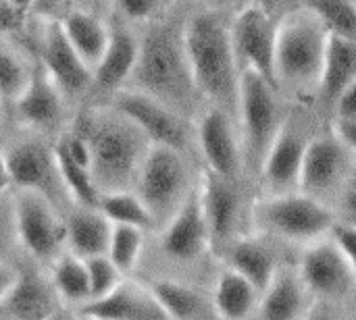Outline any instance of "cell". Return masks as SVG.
<instances>
[{
  "instance_id": "6da1fadb",
  "label": "cell",
  "mask_w": 356,
  "mask_h": 320,
  "mask_svg": "<svg viewBox=\"0 0 356 320\" xmlns=\"http://www.w3.org/2000/svg\"><path fill=\"white\" fill-rule=\"evenodd\" d=\"M77 131L90 144L92 175L100 192L127 190L150 150L144 142L150 140L121 112H117V117L108 112L83 115Z\"/></svg>"
},
{
  "instance_id": "7a4b0ae2",
  "label": "cell",
  "mask_w": 356,
  "mask_h": 320,
  "mask_svg": "<svg viewBox=\"0 0 356 320\" xmlns=\"http://www.w3.org/2000/svg\"><path fill=\"white\" fill-rule=\"evenodd\" d=\"M194 87L213 102L227 106L240 96L238 58L227 27L215 15H196L181 31Z\"/></svg>"
},
{
  "instance_id": "3957f363",
  "label": "cell",
  "mask_w": 356,
  "mask_h": 320,
  "mask_svg": "<svg viewBox=\"0 0 356 320\" xmlns=\"http://www.w3.org/2000/svg\"><path fill=\"white\" fill-rule=\"evenodd\" d=\"M330 35V27L313 8L290 12L277 25V81L319 87Z\"/></svg>"
},
{
  "instance_id": "277c9868",
  "label": "cell",
  "mask_w": 356,
  "mask_h": 320,
  "mask_svg": "<svg viewBox=\"0 0 356 320\" xmlns=\"http://www.w3.org/2000/svg\"><path fill=\"white\" fill-rule=\"evenodd\" d=\"M134 77L142 92L159 98L181 100L192 81L184 37L169 27H156L142 40L140 60Z\"/></svg>"
},
{
  "instance_id": "5b68a950",
  "label": "cell",
  "mask_w": 356,
  "mask_h": 320,
  "mask_svg": "<svg viewBox=\"0 0 356 320\" xmlns=\"http://www.w3.org/2000/svg\"><path fill=\"white\" fill-rule=\"evenodd\" d=\"M254 221L259 227L298 244L319 242L325 233H332L336 221L334 212L302 192L267 196L254 206Z\"/></svg>"
},
{
  "instance_id": "8992f818",
  "label": "cell",
  "mask_w": 356,
  "mask_h": 320,
  "mask_svg": "<svg viewBox=\"0 0 356 320\" xmlns=\"http://www.w3.org/2000/svg\"><path fill=\"white\" fill-rule=\"evenodd\" d=\"M275 85L254 71H244L240 75V117L244 131V148L248 162L261 171L265 158L284 127L280 123V108L275 100Z\"/></svg>"
},
{
  "instance_id": "52a82bcc",
  "label": "cell",
  "mask_w": 356,
  "mask_h": 320,
  "mask_svg": "<svg viewBox=\"0 0 356 320\" xmlns=\"http://www.w3.org/2000/svg\"><path fill=\"white\" fill-rule=\"evenodd\" d=\"M186 165L179 150L171 146L150 144V150L138 173V196L144 200L154 221L171 219L188 194L186 190Z\"/></svg>"
},
{
  "instance_id": "ba28073f",
  "label": "cell",
  "mask_w": 356,
  "mask_h": 320,
  "mask_svg": "<svg viewBox=\"0 0 356 320\" xmlns=\"http://www.w3.org/2000/svg\"><path fill=\"white\" fill-rule=\"evenodd\" d=\"M232 40L238 62L244 71H254L265 77L271 85L280 87L277 81V27L273 25L265 8H244L234 25Z\"/></svg>"
},
{
  "instance_id": "9c48e42d",
  "label": "cell",
  "mask_w": 356,
  "mask_h": 320,
  "mask_svg": "<svg viewBox=\"0 0 356 320\" xmlns=\"http://www.w3.org/2000/svg\"><path fill=\"white\" fill-rule=\"evenodd\" d=\"M15 227L21 246L35 258H54L67 239V227L60 225L48 196L15 190Z\"/></svg>"
},
{
  "instance_id": "30bf717a",
  "label": "cell",
  "mask_w": 356,
  "mask_h": 320,
  "mask_svg": "<svg viewBox=\"0 0 356 320\" xmlns=\"http://www.w3.org/2000/svg\"><path fill=\"white\" fill-rule=\"evenodd\" d=\"M115 108L129 119L152 144L171 146L181 150L186 142V129L179 117L159 98L138 90H119L115 94Z\"/></svg>"
},
{
  "instance_id": "8fae6325",
  "label": "cell",
  "mask_w": 356,
  "mask_h": 320,
  "mask_svg": "<svg viewBox=\"0 0 356 320\" xmlns=\"http://www.w3.org/2000/svg\"><path fill=\"white\" fill-rule=\"evenodd\" d=\"M348 152L353 150L338 133L309 140L298 179V192L323 202L325 196L338 190L348 167Z\"/></svg>"
},
{
  "instance_id": "7c38bea8",
  "label": "cell",
  "mask_w": 356,
  "mask_h": 320,
  "mask_svg": "<svg viewBox=\"0 0 356 320\" xmlns=\"http://www.w3.org/2000/svg\"><path fill=\"white\" fill-rule=\"evenodd\" d=\"M4 181L15 190H29L48 196L54 187V181H60L54 150H48L44 144L25 140L4 148Z\"/></svg>"
},
{
  "instance_id": "4fadbf2b",
  "label": "cell",
  "mask_w": 356,
  "mask_h": 320,
  "mask_svg": "<svg viewBox=\"0 0 356 320\" xmlns=\"http://www.w3.org/2000/svg\"><path fill=\"white\" fill-rule=\"evenodd\" d=\"M42 67L63 96H79L94 83V71L75 52L60 21H50L42 40Z\"/></svg>"
},
{
  "instance_id": "5bb4252c",
  "label": "cell",
  "mask_w": 356,
  "mask_h": 320,
  "mask_svg": "<svg viewBox=\"0 0 356 320\" xmlns=\"http://www.w3.org/2000/svg\"><path fill=\"white\" fill-rule=\"evenodd\" d=\"M83 320H171L150 287L123 281L100 300L81 304Z\"/></svg>"
},
{
  "instance_id": "9a60e30c",
  "label": "cell",
  "mask_w": 356,
  "mask_h": 320,
  "mask_svg": "<svg viewBox=\"0 0 356 320\" xmlns=\"http://www.w3.org/2000/svg\"><path fill=\"white\" fill-rule=\"evenodd\" d=\"M161 246L167 256L184 262L198 258L207 250V246H211V235L204 221L198 190L190 192L179 210L169 219Z\"/></svg>"
},
{
  "instance_id": "2e32d148",
  "label": "cell",
  "mask_w": 356,
  "mask_h": 320,
  "mask_svg": "<svg viewBox=\"0 0 356 320\" xmlns=\"http://www.w3.org/2000/svg\"><path fill=\"white\" fill-rule=\"evenodd\" d=\"M300 279L313 294L344 296L356 281V273L334 242H319L305 252Z\"/></svg>"
},
{
  "instance_id": "e0dca14e",
  "label": "cell",
  "mask_w": 356,
  "mask_h": 320,
  "mask_svg": "<svg viewBox=\"0 0 356 320\" xmlns=\"http://www.w3.org/2000/svg\"><path fill=\"white\" fill-rule=\"evenodd\" d=\"M307 146L309 142L292 125H284L280 129L261 169L269 196L294 194V190H298Z\"/></svg>"
},
{
  "instance_id": "ac0fdd59",
  "label": "cell",
  "mask_w": 356,
  "mask_h": 320,
  "mask_svg": "<svg viewBox=\"0 0 356 320\" xmlns=\"http://www.w3.org/2000/svg\"><path fill=\"white\" fill-rule=\"evenodd\" d=\"M198 142L209 171L234 179L240 169V144L223 108H211L198 125Z\"/></svg>"
},
{
  "instance_id": "d6986e66",
  "label": "cell",
  "mask_w": 356,
  "mask_h": 320,
  "mask_svg": "<svg viewBox=\"0 0 356 320\" xmlns=\"http://www.w3.org/2000/svg\"><path fill=\"white\" fill-rule=\"evenodd\" d=\"M200 204L209 227L211 244H221L234 229L238 217V192L232 179L207 171L200 185Z\"/></svg>"
},
{
  "instance_id": "ffe728a7",
  "label": "cell",
  "mask_w": 356,
  "mask_h": 320,
  "mask_svg": "<svg viewBox=\"0 0 356 320\" xmlns=\"http://www.w3.org/2000/svg\"><path fill=\"white\" fill-rule=\"evenodd\" d=\"M2 314L15 320H50L56 317L46 283L31 273H17L15 281L2 289Z\"/></svg>"
},
{
  "instance_id": "44dd1931",
  "label": "cell",
  "mask_w": 356,
  "mask_h": 320,
  "mask_svg": "<svg viewBox=\"0 0 356 320\" xmlns=\"http://www.w3.org/2000/svg\"><path fill=\"white\" fill-rule=\"evenodd\" d=\"M17 115L31 127H46L54 123L63 108V92L50 79L42 62L33 69L31 81L15 104Z\"/></svg>"
},
{
  "instance_id": "7402d4cb",
  "label": "cell",
  "mask_w": 356,
  "mask_h": 320,
  "mask_svg": "<svg viewBox=\"0 0 356 320\" xmlns=\"http://www.w3.org/2000/svg\"><path fill=\"white\" fill-rule=\"evenodd\" d=\"M142 42L127 29H113L111 42L100 65L94 71V83L102 90H117L127 77H134V71L140 60Z\"/></svg>"
},
{
  "instance_id": "603a6c76",
  "label": "cell",
  "mask_w": 356,
  "mask_h": 320,
  "mask_svg": "<svg viewBox=\"0 0 356 320\" xmlns=\"http://www.w3.org/2000/svg\"><path fill=\"white\" fill-rule=\"evenodd\" d=\"M113 223L98 208H81L67 223V244L71 254L88 260L108 254Z\"/></svg>"
},
{
  "instance_id": "cb8c5ba5",
  "label": "cell",
  "mask_w": 356,
  "mask_h": 320,
  "mask_svg": "<svg viewBox=\"0 0 356 320\" xmlns=\"http://www.w3.org/2000/svg\"><path fill=\"white\" fill-rule=\"evenodd\" d=\"M67 40L75 48V52L83 58V62L96 71L100 65L106 46L111 42V29L88 10H71L60 21Z\"/></svg>"
},
{
  "instance_id": "d4e9b609",
  "label": "cell",
  "mask_w": 356,
  "mask_h": 320,
  "mask_svg": "<svg viewBox=\"0 0 356 320\" xmlns=\"http://www.w3.org/2000/svg\"><path fill=\"white\" fill-rule=\"evenodd\" d=\"M353 81H356V44L332 33L319 81V94L327 104H338L340 96Z\"/></svg>"
},
{
  "instance_id": "484cf974",
  "label": "cell",
  "mask_w": 356,
  "mask_h": 320,
  "mask_svg": "<svg viewBox=\"0 0 356 320\" xmlns=\"http://www.w3.org/2000/svg\"><path fill=\"white\" fill-rule=\"evenodd\" d=\"M227 269L246 277L261 294L277 275L275 256L271 248L254 237H244L227 248Z\"/></svg>"
},
{
  "instance_id": "4316f807",
  "label": "cell",
  "mask_w": 356,
  "mask_h": 320,
  "mask_svg": "<svg viewBox=\"0 0 356 320\" xmlns=\"http://www.w3.org/2000/svg\"><path fill=\"white\" fill-rule=\"evenodd\" d=\"M307 285L290 273H277L263 292L261 320H302L307 308Z\"/></svg>"
},
{
  "instance_id": "83f0119b",
  "label": "cell",
  "mask_w": 356,
  "mask_h": 320,
  "mask_svg": "<svg viewBox=\"0 0 356 320\" xmlns=\"http://www.w3.org/2000/svg\"><path fill=\"white\" fill-rule=\"evenodd\" d=\"M259 294L261 292L246 277L227 269L215 283V312L225 320L246 319L254 310Z\"/></svg>"
},
{
  "instance_id": "f1b7e54d",
  "label": "cell",
  "mask_w": 356,
  "mask_h": 320,
  "mask_svg": "<svg viewBox=\"0 0 356 320\" xmlns=\"http://www.w3.org/2000/svg\"><path fill=\"white\" fill-rule=\"evenodd\" d=\"M52 150H54V160H56L58 175H60V183L71 194V198L81 208H98L102 192H100L92 171L88 167L79 165L77 160H73L60 142H56Z\"/></svg>"
},
{
  "instance_id": "f546056e",
  "label": "cell",
  "mask_w": 356,
  "mask_h": 320,
  "mask_svg": "<svg viewBox=\"0 0 356 320\" xmlns=\"http://www.w3.org/2000/svg\"><path fill=\"white\" fill-rule=\"evenodd\" d=\"M52 285L54 292L73 304H86L92 300L88 264L75 254H63L52 264Z\"/></svg>"
},
{
  "instance_id": "4dcf8cb0",
  "label": "cell",
  "mask_w": 356,
  "mask_h": 320,
  "mask_svg": "<svg viewBox=\"0 0 356 320\" xmlns=\"http://www.w3.org/2000/svg\"><path fill=\"white\" fill-rule=\"evenodd\" d=\"M98 210L113 223V225H125V227H138L148 229L156 221L144 200L138 194H131L127 190L121 192H108L102 194Z\"/></svg>"
},
{
  "instance_id": "1f68e13d",
  "label": "cell",
  "mask_w": 356,
  "mask_h": 320,
  "mask_svg": "<svg viewBox=\"0 0 356 320\" xmlns=\"http://www.w3.org/2000/svg\"><path fill=\"white\" fill-rule=\"evenodd\" d=\"M171 320H192L200 312V298L194 289L171 279H156L148 285Z\"/></svg>"
},
{
  "instance_id": "d6a6232c",
  "label": "cell",
  "mask_w": 356,
  "mask_h": 320,
  "mask_svg": "<svg viewBox=\"0 0 356 320\" xmlns=\"http://www.w3.org/2000/svg\"><path fill=\"white\" fill-rule=\"evenodd\" d=\"M330 27L332 33L356 44V6L353 0H307Z\"/></svg>"
},
{
  "instance_id": "836d02e7",
  "label": "cell",
  "mask_w": 356,
  "mask_h": 320,
  "mask_svg": "<svg viewBox=\"0 0 356 320\" xmlns=\"http://www.w3.org/2000/svg\"><path fill=\"white\" fill-rule=\"evenodd\" d=\"M142 229L138 227H125V225H113L111 246H108V258L117 264V269L125 275L134 271L138 264L140 252H142Z\"/></svg>"
},
{
  "instance_id": "e575fe53",
  "label": "cell",
  "mask_w": 356,
  "mask_h": 320,
  "mask_svg": "<svg viewBox=\"0 0 356 320\" xmlns=\"http://www.w3.org/2000/svg\"><path fill=\"white\" fill-rule=\"evenodd\" d=\"M33 71L27 69V65L21 60V56L4 46L2 48V60H0V83H2V100L17 104V100L23 96L31 81Z\"/></svg>"
},
{
  "instance_id": "d590c367",
  "label": "cell",
  "mask_w": 356,
  "mask_h": 320,
  "mask_svg": "<svg viewBox=\"0 0 356 320\" xmlns=\"http://www.w3.org/2000/svg\"><path fill=\"white\" fill-rule=\"evenodd\" d=\"M88 264V275H90V289H92V300H100L104 296H108L111 292H115L121 283H123V273L117 269V264L108 258V254L104 256H94L86 260Z\"/></svg>"
},
{
  "instance_id": "8d00e7d4",
  "label": "cell",
  "mask_w": 356,
  "mask_h": 320,
  "mask_svg": "<svg viewBox=\"0 0 356 320\" xmlns=\"http://www.w3.org/2000/svg\"><path fill=\"white\" fill-rule=\"evenodd\" d=\"M332 242L344 254L348 264L356 273V225L355 223H336L332 229Z\"/></svg>"
},
{
  "instance_id": "74e56055",
  "label": "cell",
  "mask_w": 356,
  "mask_h": 320,
  "mask_svg": "<svg viewBox=\"0 0 356 320\" xmlns=\"http://www.w3.org/2000/svg\"><path fill=\"white\" fill-rule=\"evenodd\" d=\"M336 108H338L340 121H344V123H356V81H353L346 87V92L340 96Z\"/></svg>"
},
{
  "instance_id": "f35d334b",
  "label": "cell",
  "mask_w": 356,
  "mask_h": 320,
  "mask_svg": "<svg viewBox=\"0 0 356 320\" xmlns=\"http://www.w3.org/2000/svg\"><path fill=\"white\" fill-rule=\"evenodd\" d=\"M119 8L129 17V19H146L154 10V0H117Z\"/></svg>"
},
{
  "instance_id": "ab89813d",
  "label": "cell",
  "mask_w": 356,
  "mask_h": 320,
  "mask_svg": "<svg viewBox=\"0 0 356 320\" xmlns=\"http://www.w3.org/2000/svg\"><path fill=\"white\" fill-rule=\"evenodd\" d=\"M336 133L346 142V146L356 154V123H344V121H338V129Z\"/></svg>"
},
{
  "instance_id": "60d3db41",
  "label": "cell",
  "mask_w": 356,
  "mask_h": 320,
  "mask_svg": "<svg viewBox=\"0 0 356 320\" xmlns=\"http://www.w3.org/2000/svg\"><path fill=\"white\" fill-rule=\"evenodd\" d=\"M302 320H338L325 306H313V308H309V312L305 314V319Z\"/></svg>"
},
{
  "instance_id": "b9f144b4",
  "label": "cell",
  "mask_w": 356,
  "mask_h": 320,
  "mask_svg": "<svg viewBox=\"0 0 356 320\" xmlns=\"http://www.w3.org/2000/svg\"><path fill=\"white\" fill-rule=\"evenodd\" d=\"M4 2H6L8 6H13L15 10L25 12V10H29V8H33L38 0H4Z\"/></svg>"
},
{
  "instance_id": "7bdbcfd3",
  "label": "cell",
  "mask_w": 356,
  "mask_h": 320,
  "mask_svg": "<svg viewBox=\"0 0 356 320\" xmlns=\"http://www.w3.org/2000/svg\"><path fill=\"white\" fill-rule=\"evenodd\" d=\"M277 4H280V0H259V6H261V8H265L269 15L275 10V6H277Z\"/></svg>"
},
{
  "instance_id": "ee69618b",
  "label": "cell",
  "mask_w": 356,
  "mask_h": 320,
  "mask_svg": "<svg viewBox=\"0 0 356 320\" xmlns=\"http://www.w3.org/2000/svg\"><path fill=\"white\" fill-rule=\"evenodd\" d=\"M204 2H213V4H227L232 0H204Z\"/></svg>"
},
{
  "instance_id": "f6af8a7d",
  "label": "cell",
  "mask_w": 356,
  "mask_h": 320,
  "mask_svg": "<svg viewBox=\"0 0 356 320\" xmlns=\"http://www.w3.org/2000/svg\"><path fill=\"white\" fill-rule=\"evenodd\" d=\"M0 320H15V319H10V317H6V314H2V319Z\"/></svg>"
},
{
  "instance_id": "bcb514c9",
  "label": "cell",
  "mask_w": 356,
  "mask_h": 320,
  "mask_svg": "<svg viewBox=\"0 0 356 320\" xmlns=\"http://www.w3.org/2000/svg\"><path fill=\"white\" fill-rule=\"evenodd\" d=\"M50 320H60V319H58V317H54V319H50Z\"/></svg>"
},
{
  "instance_id": "7dc6e473",
  "label": "cell",
  "mask_w": 356,
  "mask_h": 320,
  "mask_svg": "<svg viewBox=\"0 0 356 320\" xmlns=\"http://www.w3.org/2000/svg\"><path fill=\"white\" fill-rule=\"evenodd\" d=\"M353 4H355V6H356V0H353Z\"/></svg>"
}]
</instances>
